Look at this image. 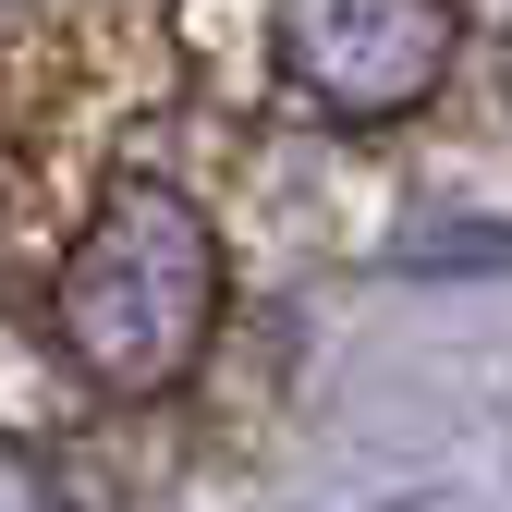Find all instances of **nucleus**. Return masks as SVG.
Here are the masks:
<instances>
[{
	"label": "nucleus",
	"mask_w": 512,
	"mask_h": 512,
	"mask_svg": "<svg viewBox=\"0 0 512 512\" xmlns=\"http://www.w3.org/2000/svg\"><path fill=\"white\" fill-rule=\"evenodd\" d=\"M281 61L330 122H391L452 61V0H281Z\"/></svg>",
	"instance_id": "obj_2"
},
{
	"label": "nucleus",
	"mask_w": 512,
	"mask_h": 512,
	"mask_svg": "<svg viewBox=\"0 0 512 512\" xmlns=\"http://www.w3.org/2000/svg\"><path fill=\"white\" fill-rule=\"evenodd\" d=\"M208 317H220L208 220L171 183H122L98 208V232H86V256L61 269V342H74V366L110 378V391H171L196 366Z\"/></svg>",
	"instance_id": "obj_1"
},
{
	"label": "nucleus",
	"mask_w": 512,
	"mask_h": 512,
	"mask_svg": "<svg viewBox=\"0 0 512 512\" xmlns=\"http://www.w3.org/2000/svg\"><path fill=\"white\" fill-rule=\"evenodd\" d=\"M0 512H61V488H49L37 464H13V452H0Z\"/></svg>",
	"instance_id": "obj_3"
}]
</instances>
